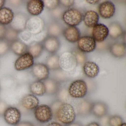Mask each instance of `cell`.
<instances>
[{
	"label": "cell",
	"instance_id": "cell-9",
	"mask_svg": "<svg viewBox=\"0 0 126 126\" xmlns=\"http://www.w3.org/2000/svg\"><path fill=\"white\" fill-rule=\"evenodd\" d=\"M31 73L38 81H44L49 78L50 70L46 64L37 63L31 67Z\"/></svg>",
	"mask_w": 126,
	"mask_h": 126
},
{
	"label": "cell",
	"instance_id": "cell-18",
	"mask_svg": "<svg viewBox=\"0 0 126 126\" xmlns=\"http://www.w3.org/2000/svg\"><path fill=\"white\" fill-rule=\"evenodd\" d=\"M42 43L44 48L52 54H55L60 47V42L56 37L48 36Z\"/></svg>",
	"mask_w": 126,
	"mask_h": 126
},
{
	"label": "cell",
	"instance_id": "cell-37",
	"mask_svg": "<svg viewBox=\"0 0 126 126\" xmlns=\"http://www.w3.org/2000/svg\"><path fill=\"white\" fill-rule=\"evenodd\" d=\"M11 43L5 39H0V56L6 54L10 50Z\"/></svg>",
	"mask_w": 126,
	"mask_h": 126
},
{
	"label": "cell",
	"instance_id": "cell-26",
	"mask_svg": "<svg viewBox=\"0 0 126 126\" xmlns=\"http://www.w3.org/2000/svg\"><path fill=\"white\" fill-rule=\"evenodd\" d=\"M110 51L114 57L118 58L124 57L126 54L125 44L120 43H113L110 47Z\"/></svg>",
	"mask_w": 126,
	"mask_h": 126
},
{
	"label": "cell",
	"instance_id": "cell-3",
	"mask_svg": "<svg viewBox=\"0 0 126 126\" xmlns=\"http://www.w3.org/2000/svg\"><path fill=\"white\" fill-rule=\"evenodd\" d=\"M59 62L60 69L67 73L73 72L78 64L74 55L69 52H64L61 54Z\"/></svg>",
	"mask_w": 126,
	"mask_h": 126
},
{
	"label": "cell",
	"instance_id": "cell-45",
	"mask_svg": "<svg viewBox=\"0 0 126 126\" xmlns=\"http://www.w3.org/2000/svg\"><path fill=\"white\" fill-rule=\"evenodd\" d=\"M9 3L10 4L15 6H18L22 3L21 0H9Z\"/></svg>",
	"mask_w": 126,
	"mask_h": 126
},
{
	"label": "cell",
	"instance_id": "cell-32",
	"mask_svg": "<svg viewBox=\"0 0 126 126\" xmlns=\"http://www.w3.org/2000/svg\"><path fill=\"white\" fill-rule=\"evenodd\" d=\"M23 71H19L14 77L17 85L27 84L29 81V76L26 72Z\"/></svg>",
	"mask_w": 126,
	"mask_h": 126
},
{
	"label": "cell",
	"instance_id": "cell-22",
	"mask_svg": "<svg viewBox=\"0 0 126 126\" xmlns=\"http://www.w3.org/2000/svg\"><path fill=\"white\" fill-rule=\"evenodd\" d=\"M14 15L10 8L3 7L0 10V24L5 26L10 25L14 19Z\"/></svg>",
	"mask_w": 126,
	"mask_h": 126
},
{
	"label": "cell",
	"instance_id": "cell-2",
	"mask_svg": "<svg viewBox=\"0 0 126 126\" xmlns=\"http://www.w3.org/2000/svg\"><path fill=\"white\" fill-rule=\"evenodd\" d=\"M69 96L75 99L84 98L88 93V88L86 82L82 79H77L71 83L68 88Z\"/></svg>",
	"mask_w": 126,
	"mask_h": 126
},
{
	"label": "cell",
	"instance_id": "cell-31",
	"mask_svg": "<svg viewBox=\"0 0 126 126\" xmlns=\"http://www.w3.org/2000/svg\"><path fill=\"white\" fill-rule=\"evenodd\" d=\"M18 39L28 46L34 42L33 35L26 29L19 33Z\"/></svg>",
	"mask_w": 126,
	"mask_h": 126
},
{
	"label": "cell",
	"instance_id": "cell-15",
	"mask_svg": "<svg viewBox=\"0 0 126 126\" xmlns=\"http://www.w3.org/2000/svg\"><path fill=\"white\" fill-rule=\"evenodd\" d=\"M19 103L25 110H34L39 104V100L36 96L32 94H28L21 99Z\"/></svg>",
	"mask_w": 126,
	"mask_h": 126
},
{
	"label": "cell",
	"instance_id": "cell-4",
	"mask_svg": "<svg viewBox=\"0 0 126 126\" xmlns=\"http://www.w3.org/2000/svg\"><path fill=\"white\" fill-rule=\"evenodd\" d=\"M34 114L37 121L41 124L48 123L53 118L52 110L47 105H39L34 110Z\"/></svg>",
	"mask_w": 126,
	"mask_h": 126
},
{
	"label": "cell",
	"instance_id": "cell-6",
	"mask_svg": "<svg viewBox=\"0 0 126 126\" xmlns=\"http://www.w3.org/2000/svg\"><path fill=\"white\" fill-rule=\"evenodd\" d=\"M44 20L39 16H33L27 20L26 29L33 35L39 33L45 29Z\"/></svg>",
	"mask_w": 126,
	"mask_h": 126
},
{
	"label": "cell",
	"instance_id": "cell-43",
	"mask_svg": "<svg viewBox=\"0 0 126 126\" xmlns=\"http://www.w3.org/2000/svg\"><path fill=\"white\" fill-rule=\"evenodd\" d=\"M6 26L0 24V39H5Z\"/></svg>",
	"mask_w": 126,
	"mask_h": 126
},
{
	"label": "cell",
	"instance_id": "cell-49",
	"mask_svg": "<svg viewBox=\"0 0 126 126\" xmlns=\"http://www.w3.org/2000/svg\"><path fill=\"white\" fill-rule=\"evenodd\" d=\"M86 126H101L100 124L96 122H93L88 124Z\"/></svg>",
	"mask_w": 126,
	"mask_h": 126
},
{
	"label": "cell",
	"instance_id": "cell-42",
	"mask_svg": "<svg viewBox=\"0 0 126 126\" xmlns=\"http://www.w3.org/2000/svg\"><path fill=\"white\" fill-rule=\"evenodd\" d=\"M60 3L66 7H70L73 5L74 3V1L73 0H59Z\"/></svg>",
	"mask_w": 126,
	"mask_h": 126
},
{
	"label": "cell",
	"instance_id": "cell-17",
	"mask_svg": "<svg viewBox=\"0 0 126 126\" xmlns=\"http://www.w3.org/2000/svg\"><path fill=\"white\" fill-rule=\"evenodd\" d=\"M108 107L105 102L102 101L93 102L91 114L98 118H104L107 115Z\"/></svg>",
	"mask_w": 126,
	"mask_h": 126
},
{
	"label": "cell",
	"instance_id": "cell-30",
	"mask_svg": "<svg viewBox=\"0 0 126 126\" xmlns=\"http://www.w3.org/2000/svg\"><path fill=\"white\" fill-rule=\"evenodd\" d=\"M59 57L56 54L49 56L46 61V65L49 70H57L60 69L59 66Z\"/></svg>",
	"mask_w": 126,
	"mask_h": 126
},
{
	"label": "cell",
	"instance_id": "cell-28",
	"mask_svg": "<svg viewBox=\"0 0 126 126\" xmlns=\"http://www.w3.org/2000/svg\"><path fill=\"white\" fill-rule=\"evenodd\" d=\"M109 35L113 39H116L124 34V31L119 23L113 22L110 23L108 28Z\"/></svg>",
	"mask_w": 126,
	"mask_h": 126
},
{
	"label": "cell",
	"instance_id": "cell-20",
	"mask_svg": "<svg viewBox=\"0 0 126 126\" xmlns=\"http://www.w3.org/2000/svg\"><path fill=\"white\" fill-rule=\"evenodd\" d=\"M84 74L87 77L93 79L96 77L99 72V68L98 65L93 62H86L83 66Z\"/></svg>",
	"mask_w": 126,
	"mask_h": 126
},
{
	"label": "cell",
	"instance_id": "cell-48",
	"mask_svg": "<svg viewBox=\"0 0 126 126\" xmlns=\"http://www.w3.org/2000/svg\"><path fill=\"white\" fill-rule=\"evenodd\" d=\"M99 0H86V2L88 3H89V4H91V5H96V4L98 3L99 2Z\"/></svg>",
	"mask_w": 126,
	"mask_h": 126
},
{
	"label": "cell",
	"instance_id": "cell-50",
	"mask_svg": "<svg viewBox=\"0 0 126 126\" xmlns=\"http://www.w3.org/2000/svg\"><path fill=\"white\" fill-rule=\"evenodd\" d=\"M5 0H0V10L3 8L5 3Z\"/></svg>",
	"mask_w": 126,
	"mask_h": 126
},
{
	"label": "cell",
	"instance_id": "cell-11",
	"mask_svg": "<svg viewBox=\"0 0 126 126\" xmlns=\"http://www.w3.org/2000/svg\"><path fill=\"white\" fill-rule=\"evenodd\" d=\"M27 15L22 12H17L14 15V17L9 26L18 32H21L26 30V24L29 19Z\"/></svg>",
	"mask_w": 126,
	"mask_h": 126
},
{
	"label": "cell",
	"instance_id": "cell-35",
	"mask_svg": "<svg viewBox=\"0 0 126 126\" xmlns=\"http://www.w3.org/2000/svg\"><path fill=\"white\" fill-rule=\"evenodd\" d=\"M56 95V99L63 102H67V101L70 96L68 89L65 88H60Z\"/></svg>",
	"mask_w": 126,
	"mask_h": 126
},
{
	"label": "cell",
	"instance_id": "cell-24",
	"mask_svg": "<svg viewBox=\"0 0 126 126\" xmlns=\"http://www.w3.org/2000/svg\"><path fill=\"white\" fill-rule=\"evenodd\" d=\"M99 17L97 12L94 11H87L83 17L85 25L88 28H93L98 24Z\"/></svg>",
	"mask_w": 126,
	"mask_h": 126
},
{
	"label": "cell",
	"instance_id": "cell-8",
	"mask_svg": "<svg viewBox=\"0 0 126 126\" xmlns=\"http://www.w3.org/2000/svg\"><path fill=\"white\" fill-rule=\"evenodd\" d=\"M3 116L7 124L15 126L20 122L22 115L20 110L18 108L10 106L6 109Z\"/></svg>",
	"mask_w": 126,
	"mask_h": 126
},
{
	"label": "cell",
	"instance_id": "cell-40",
	"mask_svg": "<svg viewBox=\"0 0 126 126\" xmlns=\"http://www.w3.org/2000/svg\"><path fill=\"white\" fill-rule=\"evenodd\" d=\"M43 1L45 7L50 10L55 9L60 3L59 0H45Z\"/></svg>",
	"mask_w": 126,
	"mask_h": 126
},
{
	"label": "cell",
	"instance_id": "cell-13",
	"mask_svg": "<svg viewBox=\"0 0 126 126\" xmlns=\"http://www.w3.org/2000/svg\"><path fill=\"white\" fill-rule=\"evenodd\" d=\"M92 35L96 42H102L109 35L108 28L104 24L98 23L93 28Z\"/></svg>",
	"mask_w": 126,
	"mask_h": 126
},
{
	"label": "cell",
	"instance_id": "cell-47",
	"mask_svg": "<svg viewBox=\"0 0 126 126\" xmlns=\"http://www.w3.org/2000/svg\"><path fill=\"white\" fill-rule=\"evenodd\" d=\"M47 126H63L60 123L57 122L53 121L50 122Z\"/></svg>",
	"mask_w": 126,
	"mask_h": 126
},
{
	"label": "cell",
	"instance_id": "cell-5",
	"mask_svg": "<svg viewBox=\"0 0 126 126\" xmlns=\"http://www.w3.org/2000/svg\"><path fill=\"white\" fill-rule=\"evenodd\" d=\"M81 13L75 9H70L66 10L63 15V19L65 24L69 26L79 25L82 21Z\"/></svg>",
	"mask_w": 126,
	"mask_h": 126
},
{
	"label": "cell",
	"instance_id": "cell-16",
	"mask_svg": "<svg viewBox=\"0 0 126 126\" xmlns=\"http://www.w3.org/2000/svg\"><path fill=\"white\" fill-rule=\"evenodd\" d=\"M45 5L42 0H31L26 5L27 11L32 16H38L44 10Z\"/></svg>",
	"mask_w": 126,
	"mask_h": 126
},
{
	"label": "cell",
	"instance_id": "cell-27",
	"mask_svg": "<svg viewBox=\"0 0 126 126\" xmlns=\"http://www.w3.org/2000/svg\"><path fill=\"white\" fill-rule=\"evenodd\" d=\"M17 86L14 78L11 76L3 77L0 80V87L1 89L9 91L15 90Z\"/></svg>",
	"mask_w": 126,
	"mask_h": 126
},
{
	"label": "cell",
	"instance_id": "cell-19",
	"mask_svg": "<svg viewBox=\"0 0 126 126\" xmlns=\"http://www.w3.org/2000/svg\"><path fill=\"white\" fill-rule=\"evenodd\" d=\"M46 88V95H56L60 88V82L55 79L48 78L43 81Z\"/></svg>",
	"mask_w": 126,
	"mask_h": 126
},
{
	"label": "cell",
	"instance_id": "cell-41",
	"mask_svg": "<svg viewBox=\"0 0 126 126\" xmlns=\"http://www.w3.org/2000/svg\"><path fill=\"white\" fill-rule=\"evenodd\" d=\"M10 106L6 101H0V116H3L6 109Z\"/></svg>",
	"mask_w": 126,
	"mask_h": 126
},
{
	"label": "cell",
	"instance_id": "cell-10",
	"mask_svg": "<svg viewBox=\"0 0 126 126\" xmlns=\"http://www.w3.org/2000/svg\"><path fill=\"white\" fill-rule=\"evenodd\" d=\"M78 49L83 53H91L95 49L96 43L92 37H81L77 42Z\"/></svg>",
	"mask_w": 126,
	"mask_h": 126
},
{
	"label": "cell",
	"instance_id": "cell-51",
	"mask_svg": "<svg viewBox=\"0 0 126 126\" xmlns=\"http://www.w3.org/2000/svg\"><path fill=\"white\" fill-rule=\"evenodd\" d=\"M120 126H126V123L125 122H124Z\"/></svg>",
	"mask_w": 126,
	"mask_h": 126
},
{
	"label": "cell",
	"instance_id": "cell-46",
	"mask_svg": "<svg viewBox=\"0 0 126 126\" xmlns=\"http://www.w3.org/2000/svg\"><path fill=\"white\" fill-rule=\"evenodd\" d=\"M65 126H83L81 123L79 122H74L69 124L65 125Z\"/></svg>",
	"mask_w": 126,
	"mask_h": 126
},
{
	"label": "cell",
	"instance_id": "cell-23",
	"mask_svg": "<svg viewBox=\"0 0 126 126\" xmlns=\"http://www.w3.org/2000/svg\"><path fill=\"white\" fill-rule=\"evenodd\" d=\"M29 92L36 96H42L46 94V88L42 81H34L29 85Z\"/></svg>",
	"mask_w": 126,
	"mask_h": 126
},
{
	"label": "cell",
	"instance_id": "cell-39",
	"mask_svg": "<svg viewBox=\"0 0 126 126\" xmlns=\"http://www.w3.org/2000/svg\"><path fill=\"white\" fill-rule=\"evenodd\" d=\"M48 36L47 31L45 29L39 33L33 35L34 41L35 42L42 43Z\"/></svg>",
	"mask_w": 126,
	"mask_h": 126
},
{
	"label": "cell",
	"instance_id": "cell-44",
	"mask_svg": "<svg viewBox=\"0 0 126 126\" xmlns=\"http://www.w3.org/2000/svg\"><path fill=\"white\" fill-rule=\"evenodd\" d=\"M15 126H35V125L31 122L24 121L20 122L18 124Z\"/></svg>",
	"mask_w": 126,
	"mask_h": 126
},
{
	"label": "cell",
	"instance_id": "cell-21",
	"mask_svg": "<svg viewBox=\"0 0 126 126\" xmlns=\"http://www.w3.org/2000/svg\"><path fill=\"white\" fill-rule=\"evenodd\" d=\"M63 35L67 41L71 43L78 42L81 36L79 29L75 26H69L63 31Z\"/></svg>",
	"mask_w": 126,
	"mask_h": 126
},
{
	"label": "cell",
	"instance_id": "cell-14",
	"mask_svg": "<svg viewBox=\"0 0 126 126\" xmlns=\"http://www.w3.org/2000/svg\"><path fill=\"white\" fill-rule=\"evenodd\" d=\"M93 102L87 99H82L77 103L76 106V115L82 117L88 116L91 114Z\"/></svg>",
	"mask_w": 126,
	"mask_h": 126
},
{
	"label": "cell",
	"instance_id": "cell-25",
	"mask_svg": "<svg viewBox=\"0 0 126 126\" xmlns=\"http://www.w3.org/2000/svg\"><path fill=\"white\" fill-rule=\"evenodd\" d=\"M28 46L19 39L11 43L10 49L16 55L20 56L28 52Z\"/></svg>",
	"mask_w": 126,
	"mask_h": 126
},
{
	"label": "cell",
	"instance_id": "cell-52",
	"mask_svg": "<svg viewBox=\"0 0 126 126\" xmlns=\"http://www.w3.org/2000/svg\"><path fill=\"white\" fill-rule=\"evenodd\" d=\"M1 90V88H0V90Z\"/></svg>",
	"mask_w": 126,
	"mask_h": 126
},
{
	"label": "cell",
	"instance_id": "cell-1",
	"mask_svg": "<svg viewBox=\"0 0 126 126\" xmlns=\"http://www.w3.org/2000/svg\"><path fill=\"white\" fill-rule=\"evenodd\" d=\"M53 118L62 124L67 125L74 122L76 117L74 107L68 102L56 99L50 105Z\"/></svg>",
	"mask_w": 126,
	"mask_h": 126
},
{
	"label": "cell",
	"instance_id": "cell-36",
	"mask_svg": "<svg viewBox=\"0 0 126 126\" xmlns=\"http://www.w3.org/2000/svg\"><path fill=\"white\" fill-rule=\"evenodd\" d=\"M124 123L121 116L118 115H113L109 117L108 124L109 126H120Z\"/></svg>",
	"mask_w": 126,
	"mask_h": 126
},
{
	"label": "cell",
	"instance_id": "cell-7",
	"mask_svg": "<svg viewBox=\"0 0 126 126\" xmlns=\"http://www.w3.org/2000/svg\"><path fill=\"white\" fill-rule=\"evenodd\" d=\"M34 64V59L29 53L27 52L20 56L15 61L14 67L18 71H23L31 68Z\"/></svg>",
	"mask_w": 126,
	"mask_h": 126
},
{
	"label": "cell",
	"instance_id": "cell-12",
	"mask_svg": "<svg viewBox=\"0 0 126 126\" xmlns=\"http://www.w3.org/2000/svg\"><path fill=\"white\" fill-rule=\"evenodd\" d=\"M98 11L102 17L105 19L112 18L115 12V5L111 1L107 0L100 3Z\"/></svg>",
	"mask_w": 126,
	"mask_h": 126
},
{
	"label": "cell",
	"instance_id": "cell-34",
	"mask_svg": "<svg viewBox=\"0 0 126 126\" xmlns=\"http://www.w3.org/2000/svg\"><path fill=\"white\" fill-rule=\"evenodd\" d=\"M47 31L48 36L57 37V36L60 34L61 29L58 24L56 23H53L49 26Z\"/></svg>",
	"mask_w": 126,
	"mask_h": 126
},
{
	"label": "cell",
	"instance_id": "cell-38",
	"mask_svg": "<svg viewBox=\"0 0 126 126\" xmlns=\"http://www.w3.org/2000/svg\"><path fill=\"white\" fill-rule=\"evenodd\" d=\"M72 53L75 56L78 64H84L86 62L87 57L85 54L79 49H74Z\"/></svg>",
	"mask_w": 126,
	"mask_h": 126
},
{
	"label": "cell",
	"instance_id": "cell-29",
	"mask_svg": "<svg viewBox=\"0 0 126 126\" xmlns=\"http://www.w3.org/2000/svg\"><path fill=\"white\" fill-rule=\"evenodd\" d=\"M44 49L42 43L34 42L28 46V52L34 59H37L40 56Z\"/></svg>",
	"mask_w": 126,
	"mask_h": 126
},
{
	"label": "cell",
	"instance_id": "cell-33",
	"mask_svg": "<svg viewBox=\"0 0 126 126\" xmlns=\"http://www.w3.org/2000/svg\"><path fill=\"white\" fill-rule=\"evenodd\" d=\"M19 33L14 30L9 26H6V31L5 39L10 43L18 39Z\"/></svg>",
	"mask_w": 126,
	"mask_h": 126
}]
</instances>
